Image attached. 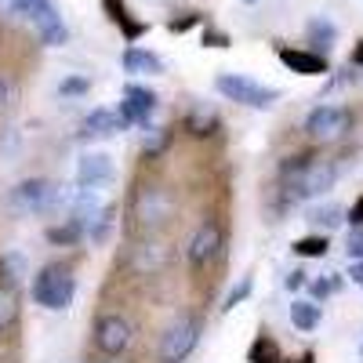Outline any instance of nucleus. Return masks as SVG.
Masks as SVG:
<instances>
[{"label": "nucleus", "instance_id": "obj_23", "mask_svg": "<svg viewBox=\"0 0 363 363\" xmlns=\"http://www.w3.org/2000/svg\"><path fill=\"white\" fill-rule=\"evenodd\" d=\"M124 99H131L142 113H153V109H157V95H153L149 87H142V84H128V87H124Z\"/></svg>", "mask_w": 363, "mask_h": 363}, {"label": "nucleus", "instance_id": "obj_27", "mask_svg": "<svg viewBox=\"0 0 363 363\" xmlns=\"http://www.w3.org/2000/svg\"><path fill=\"white\" fill-rule=\"evenodd\" d=\"M87 91H91V80H84V77H66L58 84V95H66V99H80Z\"/></svg>", "mask_w": 363, "mask_h": 363}, {"label": "nucleus", "instance_id": "obj_4", "mask_svg": "<svg viewBox=\"0 0 363 363\" xmlns=\"http://www.w3.org/2000/svg\"><path fill=\"white\" fill-rule=\"evenodd\" d=\"M215 87H218V95H225L229 102L251 106V109H269L272 102L280 99L277 87H262V84H255L251 77H240V73H222V77L215 80Z\"/></svg>", "mask_w": 363, "mask_h": 363}, {"label": "nucleus", "instance_id": "obj_35", "mask_svg": "<svg viewBox=\"0 0 363 363\" xmlns=\"http://www.w3.org/2000/svg\"><path fill=\"white\" fill-rule=\"evenodd\" d=\"M345 277H349L356 287H363V258H352V262H349V272H345Z\"/></svg>", "mask_w": 363, "mask_h": 363}, {"label": "nucleus", "instance_id": "obj_42", "mask_svg": "<svg viewBox=\"0 0 363 363\" xmlns=\"http://www.w3.org/2000/svg\"><path fill=\"white\" fill-rule=\"evenodd\" d=\"M359 349H363V345H359Z\"/></svg>", "mask_w": 363, "mask_h": 363}, {"label": "nucleus", "instance_id": "obj_32", "mask_svg": "<svg viewBox=\"0 0 363 363\" xmlns=\"http://www.w3.org/2000/svg\"><path fill=\"white\" fill-rule=\"evenodd\" d=\"M203 44L207 48H229V37L218 33V29H203Z\"/></svg>", "mask_w": 363, "mask_h": 363}, {"label": "nucleus", "instance_id": "obj_37", "mask_svg": "<svg viewBox=\"0 0 363 363\" xmlns=\"http://www.w3.org/2000/svg\"><path fill=\"white\" fill-rule=\"evenodd\" d=\"M306 284H309V277H306V272H301V269H294L291 277H287V291H301Z\"/></svg>", "mask_w": 363, "mask_h": 363}, {"label": "nucleus", "instance_id": "obj_40", "mask_svg": "<svg viewBox=\"0 0 363 363\" xmlns=\"http://www.w3.org/2000/svg\"><path fill=\"white\" fill-rule=\"evenodd\" d=\"M352 66H359L363 69V40L356 44V51H352Z\"/></svg>", "mask_w": 363, "mask_h": 363}, {"label": "nucleus", "instance_id": "obj_1", "mask_svg": "<svg viewBox=\"0 0 363 363\" xmlns=\"http://www.w3.org/2000/svg\"><path fill=\"white\" fill-rule=\"evenodd\" d=\"M77 294V280L66 265H44L33 280V301L51 313L58 309H69V301Z\"/></svg>", "mask_w": 363, "mask_h": 363}, {"label": "nucleus", "instance_id": "obj_25", "mask_svg": "<svg viewBox=\"0 0 363 363\" xmlns=\"http://www.w3.org/2000/svg\"><path fill=\"white\" fill-rule=\"evenodd\" d=\"M15 313H18V306H15V294H11V287L0 284V330L15 323Z\"/></svg>", "mask_w": 363, "mask_h": 363}, {"label": "nucleus", "instance_id": "obj_19", "mask_svg": "<svg viewBox=\"0 0 363 363\" xmlns=\"http://www.w3.org/2000/svg\"><path fill=\"white\" fill-rule=\"evenodd\" d=\"M48 244H55V247H73L77 240L84 236V222H77V218H69L66 225H51L48 233Z\"/></svg>", "mask_w": 363, "mask_h": 363}, {"label": "nucleus", "instance_id": "obj_15", "mask_svg": "<svg viewBox=\"0 0 363 363\" xmlns=\"http://www.w3.org/2000/svg\"><path fill=\"white\" fill-rule=\"evenodd\" d=\"M320 320H323V313H320V301L316 298H294L291 301V323L298 330H316Z\"/></svg>", "mask_w": 363, "mask_h": 363}, {"label": "nucleus", "instance_id": "obj_12", "mask_svg": "<svg viewBox=\"0 0 363 363\" xmlns=\"http://www.w3.org/2000/svg\"><path fill=\"white\" fill-rule=\"evenodd\" d=\"M280 62H284L291 73H301V77H320V73H327V58H323L320 51L280 48Z\"/></svg>", "mask_w": 363, "mask_h": 363}, {"label": "nucleus", "instance_id": "obj_24", "mask_svg": "<svg viewBox=\"0 0 363 363\" xmlns=\"http://www.w3.org/2000/svg\"><path fill=\"white\" fill-rule=\"evenodd\" d=\"M277 356H280V352H277V342L265 338V335L255 338V345H251V352H247L251 363H277Z\"/></svg>", "mask_w": 363, "mask_h": 363}, {"label": "nucleus", "instance_id": "obj_14", "mask_svg": "<svg viewBox=\"0 0 363 363\" xmlns=\"http://www.w3.org/2000/svg\"><path fill=\"white\" fill-rule=\"evenodd\" d=\"M120 128H124V120H120V113H109V109H95L84 116V135L87 138H106V135H116Z\"/></svg>", "mask_w": 363, "mask_h": 363}, {"label": "nucleus", "instance_id": "obj_11", "mask_svg": "<svg viewBox=\"0 0 363 363\" xmlns=\"http://www.w3.org/2000/svg\"><path fill=\"white\" fill-rule=\"evenodd\" d=\"M113 174H116V167H113V160L106 153H84L80 164H77V182L80 186H95V189L109 186Z\"/></svg>", "mask_w": 363, "mask_h": 363}, {"label": "nucleus", "instance_id": "obj_13", "mask_svg": "<svg viewBox=\"0 0 363 363\" xmlns=\"http://www.w3.org/2000/svg\"><path fill=\"white\" fill-rule=\"evenodd\" d=\"M120 66H124V73H138V77H145V73H160L164 69V62L153 55V51H142V48H128L124 55H120Z\"/></svg>", "mask_w": 363, "mask_h": 363}, {"label": "nucleus", "instance_id": "obj_28", "mask_svg": "<svg viewBox=\"0 0 363 363\" xmlns=\"http://www.w3.org/2000/svg\"><path fill=\"white\" fill-rule=\"evenodd\" d=\"M251 287H255V280L251 277H244V280H240L233 291H229V298H225V306H222V313H233L236 306H240V301H244L247 294H251Z\"/></svg>", "mask_w": 363, "mask_h": 363}, {"label": "nucleus", "instance_id": "obj_3", "mask_svg": "<svg viewBox=\"0 0 363 363\" xmlns=\"http://www.w3.org/2000/svg\"><path fill=\"white\" fill-rule=\"evenodd\" d=\"M62 200H66V193L58 189L55 182H48V178H26L8 196L11 211H18V215H37V211H48V207L62 203Z\"/></svg>", "mask_w": 363, "mask_h": 363}, {"label": "nucleus", "instance_id": "obj_29", "mask_svg": "<svg viewBox=\"0 0 363 363\" xmlns=\"http://www.w3.org/2000/svg\"><path fill=\"white\" fill-rule=\"evenodd\" d=\"M167 142H171V135H167V131H149V135H145V153H149V157L164 153Z\"/></svg>", "mask_w": 363, "mask_h": 363}, {"label": "nucleus", "instance_id": "obj_18", "mask_svg": "<svg viewBox=\"0 0 363 363\" xmlns=\"http://www.w3.org/2000/svg\"><path fill=\"white\" fill-rule=\"evenodd\" d=\"M113 225H116V207H113V203H106V207L99 211V215L87 222V236L95 240V244H106L109 233H113Z\"/></svg>", "mask_w": 363, "mask_h": 363}, {"label": "nucleus", "instance_id": "obj_41", "mask_svg": "<svg viewBox=\"0 0 363 363\" xmlns=\"http://www.w3.org/2000/svg\"><path fill=\"white\" fill-rule=\"evenodd\" d=\"M4 106H8V80L0 77V109H4Z\"/></svg>", "mask_w": 363, "mask_h": 363}, {"label": "nucleus", "instance_id": "obj_33", "mask_svg": "<svg viewBox=\"0 0 363 363\" xmlns=\"http://www.w3.org/2000/svg\"><path fill=\"white\" fill-rule=\"evenodd\" d=\"M200 26V15H186V18H171V33H186V29Z\"/></svg>", "mask_w": 363, "mask_h": 363}, {"label": "nucleus", "instance_id": "obj_5", "mask_svg": "<svg viewBox=\"0 0 363 363\" xmlns=\"http://www.w3.org/2000/svg\"><path fill=\"white\" fill-rule=\"evenodd\" d=\"M200 320L196 316H182V320H174L171 327H167V335H164V342H160V363H182L193 349H196V342H200Z\"/></svg>", "mask_w": 363, "mask_h": 363}, {"label": "nucleus", "instance_id": "obj_2", "mask_svg": "<svg viewBox=\"0 0 363 363\" xmlns=\"http://www.w3.org/2000/svg\"><path fill=\"white\" fill-rule=\"evenodd\" d=\"M335 182H338L335 164L330 160H309L301 171L287 174V196L291 200H313V196H323Z\"/></svg>", "mask_w": 363, "mask_h": 363}, {"label": "nucleus", "instance_id": "obj_36", "mask_svg": "<svg viewBox=\"0 0 363 363\" xmlns=\"http://www.w3.org/2000/svg\"><path fill=\"white\" fill-rule=\"evenodd\" d=\"M345 222H352L356 229H363V196H359V200L349 207V218H345Z\"/></svg>", "mask_w": 363, "mask_h": 363}, {"label": "nucleus", "instance_id": "obj_10", "mask_svg": "<svg viewBox=\"0 0 363 363\" xmlns=\"http://www.w3.org/2000/svg\"><path fill=\"white\" fill-rule=\"evenodd\" d=\"M218 251H222V229H218L215 222H203V225L193 233V240H189V262L200 269V265H207L211 258H218Z\"/></svg>", "mask_w": 363, "mask_h": 363}, {"label": "nucleus", "instance_id": "obj_21", "mask_svg": "<svg viewBox=\"0 0 363 363\" xmlns=\"http://www.w3.org/2000/svg\"><path fill=\"white\" fill-rule=\"evenodd\" d=\"M338 40V29L335 26H330L327 18H316L313 26H309V44H313V51H330V44H335Z\"/></svg>", "mask_w": 363, "mask_h": 363}, {"label": "nucleus", "instance_id": "obj_39", "mask_svg": "<svg viewBox=\"0 0 363 363\" xmlns=\"http://www.w3.org/2000/svg\"><path fill=\"white\" fill-rule=\"evenodd\" d=\"M4 4H11L15 11H22V15H29V11H33V8L40 4V0H4Z\"/></svg>", "mask_w": 363, "mask_h": 363}, {"label": "nucleus", "instance_id": "obj_20", "mask_svg": "<svg viewBox=\"0 0 363 363\" xmlns=\"http://www.w3.org/2000/svg\"><path fill=\"white\" fill-rule=\"evenodd\" d=\"M306 222H313V225H320V229H338L342 222H345V211L338 207V203H320V207H313L309 211V218Z\"/></svg>", "mask_w": 363, "mask_h": 363}, {"label": "nucleus", "instance_id": "obj_30", "mask_svg": "<svg viewBox=\"0 0 363 363\" xmlns=\"http://www.w3.org/2000/svg\"><path fill=\"white\" fill-rule=\"evenodd\" d=\"M120 29H124V37H128V44H135L138 37H145V22H135V18H124V22H120Z\"/></svg>", "mask_w": 363, "mask_h": 363}, {"label": "nucleus", "instance_id": "obj_17", "mask_svg": "<svg viewBox=\"0 0 363 363\" xmlns=\"http://www.w3.org/2000/svg\"><path fill=\"white\" fill-rule=\"evenodd\" d=\"M26 277H29V262H26V255H18V251L0 255V284L15 291Z\"/></svg>", "mask_w": 363, "mask_h": 363}, {"label": "nucleus", "instance_id": "obj_16", "mask_svg": "<svg viewBox=\"0 0 363 363\" xmlns=\"http://www.w3.org/2000/svg\"><path fill=\"white\" fill-rule=\"evenodd\" d=\"M164 262H167V255H164V247H160V244H153V240L138 244V247H135V255H131V265L142 272V277H149V272L164 269Z\"/></svg>", "mask_w": 363, "mask_h": 363}, {"label": "nucleus", "instance_id": "obj_7", "mask_svg": "<svg viewBox=\"0 0 363 363\" xmlns=\"http://www.w3.org/2000/svg\"><path fill=\"white\" fill-rule=\"evenodd\" d=\"M95 345L106 356H120L131 345V323L124 316H116V313L99 316V323H95Z\"/></svg>", "mask_w": 363, "mask_h": 363}, {"label": "nucleus", "instance_id": "obj_38", "mask_svg": "<svg viewBox=\"0 0 363 363\" xmlns=\"http://www.w3.org/2000/svg\"><path fill=\"white\" fill-rule=\"evenodd\" d=\"M330 291H335V284H330V280H316V284H313V298H316V301H323Z\"/></svg>", "mask_w": 363, "mask_h": 363}, {"label": "nucleus", "instance_id": "obj_9", "mask_svg": "<svg viewBox=\"0 0 363 363\" xmlns=\"http://www.w3.org/2000/svg\"><path fill=\"white\" fill-rule=\"evenodd\" d=\"M135 218H138L142 225H160V222H167V218H171V196H167L160 186L138 189V196H135Z\"/></svg>", "mask_w": 363, "mask_h": 363}, {"label": "nucleus", "instance_id": "obj_34", "mask_svg": "<svg viewBox=\"0 0 363 363\" xmlns=\"http://www.w3.org/2000/svg\"><path fill=\"white\" fill-rule=\"evenodd\" d=\"M349 258H363V229H356L352 236H349Z\"/></svg>", "mask_w": 363, "mask_h": 363}, {"label": "nucleus", "instance_id": "obj_6", "mask_svg": "<svg viewBox=\"0 0 363 363\" xmlns=\"http://www.w3.org/2000/svg\"><path fill=\"white\" fill-rule=\"evenodd\" d=\"M352 128V113L345 106H316L306 120V135L313 142H335Z\"/></svg>", "mask_w": 363, "mask_h": 363}, {"label": "nucleus", "instance_id": "obj_22", "mask_svg": "<svg viewBox=\"0 0 363 363\" xmlns=\"http://www.w3.org/2000/svg\"><path fill=\"white\" fill-rule=\"evenodd\" d=\"M327 251H330L327 236H301V240H294V255L298 258H323Z\"/></svg>", "mask_w": 363, "mask_h": 363}, {"label": "nucleus", "instance_id": "obj_8", "mask_svg": "<svg viewBox=\"0 0 363 363\" xmlns=\"http://www.w3.org/2000/svg\"><path fill=\"white\" fill-rule=\"evenodd\" d=\"M26 18L37 26L40 44H48V48H62V44L69 40V29H66L62 15H58V8L51 4V0H40V4H37L33 11H29Z\"/></svg>", "mask_w": 363, "mask_h": 363}, {"label": "nucleus", "instance_id": "obj_26", "mask_svg": "<svg viewBox=\"0 0 363 363\" xmlns=\"http://www.w3.org/2000/svg\"><path fill=\"white\" fill-rule=\"evenodd\" d=\"M186 124H189V131H193V135H211V128H215V113L196 109V113H189V116H186Z\"/></svg>", "mask_w": 363, "mask_h": 363}, {"label": "nucleus", "instance_id": "obj_31", "mask_svg": "<svg viewBox=\"0 0 363 363\" xmlns=\"http://www.w3.org/2000/svg\"><path fill=\"white\" fill-rule=\"evenodd\" d=\"M102 4H106V11H109V18L120 26V22H124V18H131L128 15V8H124V0H102Z\"/></svg>", "mask_w": 363, "mask_h": 363}]
</instances>
